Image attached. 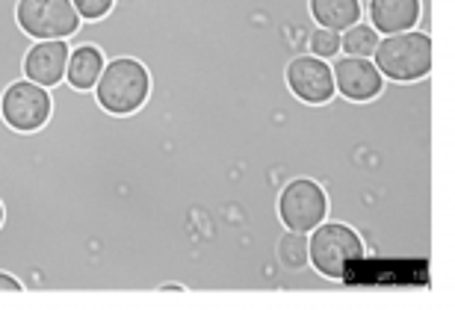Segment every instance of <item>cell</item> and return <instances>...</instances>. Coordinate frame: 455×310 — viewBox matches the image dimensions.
<instances>
[{
	"instance_id": "cell-1",
	"label": "cell",
	"mask_w": 455,
	"mask_h": 310,
	"mask_svg": "<svg viewBox=\"0 0 455 310\" xmlns=\"http://www.w3.org/2000/svg\"><path fill=\"white\" fill-rule=\"evenodd\" d=\"M18 0H0V95L21 80V60L33 44L15 24ZM71 166L66 157V136L57 122L33 133L12 131L0 118V204L4 231L30 236L57 216L68 189Z\"/></svg>"
},
{
	"instance_id": "cell-2",
	"label": "cell",
	"mask_w": 455,
	"mask_h": 310,
	"mask_svg": "<svg viewBox=\"0 0 455 310\" xmlns=\"http://www.w3.org/2000/svg\"><path fill=\"white\" fill-rule=\"evenodd\" d=\"M367 258L363 236L340 219H325L307 234V260L316 275L329 281H346L349 263Z\"/></svg>"
},
{
	"instance_id": "cell-3",
	"label": "cell",
	"mask_w": 455,
	"mask_h": 310,
	"mask_svg": "<svg viewBox=\"0 0 455 310\" xmlns=\"http://www.w3.org/2000/svg\"><path fill=\"white\" fill-rule=\"evenodd\" d=\"M372 62L390 83H414L420 77H429L435 66L432 36L426 30L390 33L379 39L376 51H372Z\"/></svg>"
},
{
	"instance_id": "cell-4",
	"label": "cell",
	"mask_w": 455,
	"mask_h": 310,
	"mask_svg": "<svg viewBox=\"0 0 455 310\" xmlns=\"http://www.w3.org/2000/svg\"><path fill=\"white\" fill-rule=\"evenodd\" d=\"M151 92V75L145 62L136 57H113L104 62L101 77L92 89L98 107L110 115H131L136 113Z\"/></svg>"
},
{
	"instance_id": "cell-5",
	"label": "cell",
	"mask_w": 455,
	"mask_h": 310,
	"mask_svg": "<svg viewBox=\"0 0 455 310\" xmlns=\"http://www.w3.org/2000/svg\"><path fill=\"white\" fill-rule=\"evenodd\" d=\"M275 213L287 231L311 234L316 225L329 219V193L314 178H290L275 195Z\"/></svg>"
},
{
	"instance_id": "cell-6",
	"label": "cell",
	"mask_w": 455,
	"mask_h": 310,
	"mask_svg": "<svg viewBox=\"0 0 455 310\" xmlns=\"http://www.w3.org/2000/svg\"><path fill=\"white\" fill-rule=\"evenodd\" d=\"M15 24L33 42L42 39H68L80 30L84 18L71 0H18L15 4Z\"/></svg>"
},
{
	"instance_id": "cell-7",
	"label": "cell",
	"mask_w": 455,
	"mask_h": 310,
	"mask_svg": "<svg viewBox=\"0 0 455 310\" xmlns=\"http://www.w3.org/2000/svg\"><path fill=\"white\" fill-rule=\"evenodd\" d=\"M53 113V98L51 89H44L33 80H15L4 89L0 95V118L18 133H33L39 127L48 124Z\"/></svg>"
},
{
	"instance_id": "cell-8",
	"label": "cell",
	"mask_w": 455,
	"mask_h": 310,
	"mask_svg": "<svg viewBox=\"0 0 455 310\" xmlns=\"http://www.w3.org/2000/svg\"><path fill=\"white\" fill-rule=\"evenodd\" d=\"M284 83L290 95L302 104H325L334 95V75L329 60H320L314 53H293L284 66Z\"/></svg>"
},
{
	"instance_id": "cell-9",
	"label": "cell",
	"mask_w": 455,
	"mask_h": 310,
	"mask_svg": "<svg viewBox=\"0 0 455 310\" xmlns=\"http://www.w3.org/2000/svg\"><path fill=\"white\" fill-rule=\"evenodd\" d=\"M331 75H334V92L355 104L372 101L387 86V80L381 77V71L370 57H334Z\"/></svg>"
},
{
	"instance_id": "cell-10",
	"label": "cell",
	"mask_w": 455,
	"mask_h": 310,
	"mask_svg": "<svg viewBox=\"0 0 455 310\" xmlns=\"http://www.w3.org/2000/svg\"><path fill=\"white\" fill-rule=\"evenodd\" d=\"M68 42L66 39H42L27 48L21 60V75L44 89H53L66 80V62H68Z\"/></svg>"
},
{
	"instance_id": "cell-11",
	"label": "cell",
	"mask_w": 455,
	"mask_h": 310,
	"mask_svg": "<svg viewBox=\"0 0 455 310\" xmlns=\"http://www.w3.org/2000/svg\"><path fill=\"white\" fill-rule=\"evenodd\" d=\"M363 15L376 33H405L420 24L423 0H370L363 6Z\"/></svg>"
},
{
	"instance_id": "cell-12",
	"label": "cell",
	"mask_w": 455,
	"mask_h": 310,
	"mask_svg": "<svg viewBox=\"0 0 455 310\" xmlns=\"http://www.w3.org/2000/svg\"><path fill=\"white\" fill-rule=\"evenodd\" d=\"M104 51L98 44H75L66 62V83L77 92H92L104 68Z\"/></svg>"
},
{
	"instance_id": "cell-13",
	"label": "cell",
	"mask_w": 455,
	"mask_h": 310,
	"mask_svg": "<svg viewBox=\"0 0 455 310\" xmlns=\"http://www.w3.org/2000/svg\"><path fill=\"white\" fill-rule=\"evenodd\" d=\"M307 15L316 27L343 33L346 27L363 21V4L361 0H307Z\"/></svg>"
},
{
	"instance_id": "cell-14",
	"label": "cell",
	"mask_w": 455,
	"mask_h": 310,
	"mask_svg": "<svg viewBox=\"0 0 455 310\" xmlns=\"http://www.w3.org/2000/svg\"><path fill=\"white\" fill-rule=\"evenodd\" d=\"M376 44H379V33L372 30L367 21L346 27L343 36H340V51L346 53V57H372Z\"/></svg>"
},
{
	"instance_id": "cell-15",
	"label": "cell",
	"mask_w": 455,
	"mask_h": 310,
	"mask_svg": "<svg viewBox=\"0 0 455 310\" xmlns=\"http://www.w3.org/2000/svg\"><path fill=\"white\" fill-rule=\"evenodd\" d=\"M307 51L320 60H334L340 53V33L325 30V27H314V30L307 33Z\"/></svg>"
},
{
	"instance_id": "cell-16",
	"label": "cell",
	"mask_w": 455,
	"mask_h": 310,
	"mask_svg": "<svg viewBox=\"0 0 455 310\" xmlns=\"http://www.w3.org/2000/svg\"><path fill=\"white\" fill-rule=\"evenodd\" d=\"M77 9V15L84 18V21H101L113 12L116 0H71Z\"/></svg>"
},
{
	"instance_id": "cell-17",
	"label": "cell",
	"mask_w": 455,
	"mask_h": 310,
	"mask_svg": "<svg viewBox=\"0 0 455 310\" xmlns=\"http://www.w3.org/2000/svg\"><path fill=\"white\" fill-rule=\"evenodd\" d=\"M0 293H24V284L15 275L0 269Z\"/></svg>"
},
{
	"instance_id": "cell-18",
	"label": "cell",
	"mask_w": 455,
	"mask_h": 310,
	"mask_svg": "<svg viewBox=\"0 0 455 310\" xmlns=\"http://www.w3.org/2000/svg\"><path fill=\"white\" fill-rule=\"evenodd\" d=\"M0 225H4V204H0Z\"/></svg>"
}]
</instances>
